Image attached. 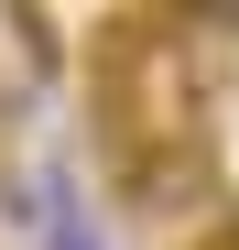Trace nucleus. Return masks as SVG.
I'll use <instances>...</instances> for the list:
<instances>
[{
  "instance_id": "nucleus-1",
  "label": "nucleus",
  "mask_w": 239,
  "mask_h": 250,
  "mask_svg": "<svg viewBox=\"0 0 239 250\" xmlns=\"http://www.w3.org/2000/svg\"><path fill=\"white\" fill-rule=\"evenodd\" d=\"M218 250H239V229H228V239H218Z\"/></svg>"
}]
</instances>
